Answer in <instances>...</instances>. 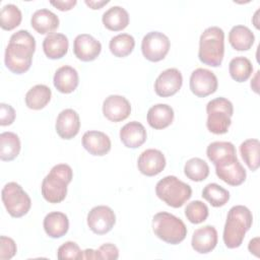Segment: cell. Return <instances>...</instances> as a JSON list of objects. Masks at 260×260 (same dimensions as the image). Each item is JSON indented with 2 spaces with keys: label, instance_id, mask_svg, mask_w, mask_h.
I'll list each match as a JSON object with an SVG mask.
<instances>
[{
  "label": "cell",
  "instance_id": "obj_40",
  "mask_svg": "<svg viewBox=\"0 0 260 260\" xmlns=\"http://www.w3.org/2000/svg\"><path fill=\"white\" fill-rule=\"evenodd\" d=\"M98 257L101 260H109V259H118L119 258V250L118 248L111 243H106L102 245L98 250Z\"/></svg>",
  "mask_w": 260,
  "mask_h": 260
},
{
  "label": "cell",
  "instance_id": "obj_34",
  "mask_svg": "<svg viewBox=\"0 0 260 260\" xmlns=\"http://www.w3.org/2000/svg\"><path fill=\"white\" fill-rule=\"evenodd\" d=\"M185 176L194 182L204 181L209 175L208 164L199 157H192L188 159L184 166Z\"/></svg>",
  "mask_w": 260,
  "mask_h": 260
},
{
  "label": "cell",
  "instance_id": "obj_46",
  "mask_svg": "<svg viewBox=\"0 0 260 260\" xmlns=\"http://www.w3.org/2000/svg\"><path fill=\"white\" fill-rule=\"evenodd\" d=\"M259 71H257L256 72V74H255V76H254V78H253V80L251 81V87H252V89L256 92V93H258V89H259V86H258V77H259Z\"/></svg>",
  "mask_w": 260,
  "mask_h": 260
},
{
  "label": "cell",
  "instance_id": "obj_13",
  "mask_svg": "<svg viewBox=\"0 0 260 260\" xmlns=\"http://www.w3.org/2000/svg\"><path fill=\"white\" fill-rule=\"evenodd\" d=\"M183 84L182 73L177 68L162 71L154 81V91L158 96L168 98L176 94Z\"/></svg>",
  "mask_w": 260,
  "mask_h": 260
},
{
  "label": "cell",
  "instance_id": "obj_25",
  "mask_svg": "<svg viewBox=\"0 0 260 260\" xmlns=\"http://www.w3.org/2000/svg\"><path fill=\"white\" fill-rule=\"evenodd\" d=\"M174 110L167 104H156L147 112L148 125L156 130L169 127L174 120Z\"/></svg>",
  "mask_w": 260,
  "mask_h": 260
},
{
  "label": "cell",
  "instance_id": "obj_28",
  "mask_svg": "<svg viewBox=\"0 0 260 260\" xmlns=\"http://www.w3.org/2000/svg\"><path fill=\"white\" fill-rule=\"evenodd\" d=\"M21 144L19 137L10 131L0 134V158L3 161H10L16 158L20 152Z\"/></svg>",
  "mask_w": 260,
  "mask_h": 260
},
{
  "label": "cell",
  "instance_id": "obj_9",
  "mask_svg": "<svg viewBox=\"0 0 260 260\" xmlns=\"http://www.w3.org/2000/svg\"><path fill=\"white\" fill-rule=\"evenodd\" d=\"M171 43L169 38L160 31L146 34L141 42V51L145 59L150 62H158L165 59L169 53Z\"/></svg>",
  "mask_w": 260,
  "mask_h": 260
},
{
  "label": "cell",
  "instance_id": "obj_44",
  "mask_svg": "<svg viewBox=\"0 0 260 260\" xmlns=\"http://www.w3.org/2000/svg\"><path fill=\"white\" fill-rule=\"evenodd\" d=\"M85 2V4L88 6V7H90L91 9H101L104 5H106V4H108L109 3V1L108 0H105V1H100V0H98V1H94V0H85L84 1Z\"/></svg>",
  "mask_w": 260,
  "mask_h": 260
},
{
  "label": "cell",
  "instance_id": "obj_4",
  "mask_svg": "<svg viewBox=\"0 0 260 260\" xmlns=\"http://www.w3.org/2000/svg\"><path fill=\"white\" fill-rule=\"evenodd\" d=\"M224 55V32L218 26H209L199 39V60L210 67L221 65Z\"/></svg>",
  "mask_w": 260,
  "mask_h": 260
},
{
  "label": "cell",
  "instance_id": "obj_38",
  "mask_svg": "<svg viewBox=\"0 0 260 260\" xmlns=\"http://www.w3.org/2000/svg\"><path fill=\"white\" fill-rule=\"evenodd\" d=\"M57 258L60 260L83 259V251H81V249L75 242L68 241V242H65L64 244H62L58 248Z\"/></svg>",
  "mask_w": 260,
  "mask_h": 260
},
{
  "label": "cell",
  "instance_id": "obj_35",
  "mask_svg": "<svg viewBox=\"0 0 260 260\" xmlns=\"http://www.w3.org/2000/svg\"><path fill=\"white\" fill-rule=\"evenodd\" d=\"M202 197L207 200L211 206L220 207L230 200V192L216 183L207 184L202 190Z\"/></svg>",
  "mask_w": 260,
  "mask_h": 260
},
{
  "label": "cell",
  "instance_id": "obj_16",
  "mask_svg": "<svg viewBox=\"0 0 260 260\" xmlns=\"http://www.w3.org/2000/svg\"><path fill=\"white\" fill-rule=\"evenodd\" d=\"M102 51V44L88 34L78 35L73 42L75 57L83 62H90L98 58Z\"/></svg>",
  "mask_w": 260,
  "mask_h": 260
},
{
  "label": "cell",
  "instance_id": "obj_2",
  "mask_svg": "<svg viewBox=\"0 0 260 260\" xmlns=\"http://www.w3.org/2000/svg\"><path fill=\"white\" fill-rule=\"evenodd\" d=\"M253 215L244 205L233 206L226 216L222 240L226 248L235 249L242 245L246 233L251 229Z\"/></svg>",
  "mask_w": 260,
  "mask_h": 260
},
{
  "label": "cell",
  "instance_id": "obj_18",
  "mask_svg": "<svg viewBox=\"0 0 260 260\" xmlns=\"http://www.w3.org/2000/svg\"><path fill=\"white\" fill-rule=\"evenodd\" d=\"M217 232L213 225H204L195 230L191 240L193 250L200 254L211 252L217 245Z\"/></svg>",
  "mask_w": 260,
  "mask_h": 260
},
{
  "label": "cell",
  "instance_id": "obj_11",
  "mask_svg": "<svg viewBox=\"0 0 260 260\" xmlns=\"http://www.w3.org/2000/svg\"><path fill=\"white\" fill-rule=\"evenodd\" d=\"M189 85L196 96L205 98L216 91L218 81L212 71L205 68H197L191 73Z\"/></svg>",
  "mask_w": 260,
  "mask_h": 260
},
{
  "label": "cell",
  "instance_id": "obj_14",
  "mask_svg": "<svg viewBox=\"0 0 260 260\" xmlns=\"http://www.w3.org/2000/svg\"><path fill=\"white\" fill-rule=\"evenodd\" d=\"M131 113V105L123 95L111 94L103 103V114L111 122L126 120Z\"/></svg>",
  "mask_w": 260,
  "mask_h": 260
},
{
  "label": "cell",
  "instance_id": "obj_39",
  "mask_svg": "<svg viewBox=\"0 0 260 260\" xmlns=\"http://www.w3.org/2000/svg\"><path fill=\"white\" fill-rule=\"evenodd\" d=\"M17 251V247L13 239L1 236L0 237V260H9L11 259Z\"/></svg>",
  "mask_w": 260,
  "mask_h": 260
},
{
  "label": "cell",
  "instance_id": "obj_32",
  "mask_svg": "<svg viewBox=\"0 0 260 260\" xmlns=\"http://www.w3.org/2000/svg\"><path fill=\"white\" fill-rule=\"evenodd\" d=\"M259 149L260 143L259 140L256 138L247 139L243 141L240 145V153L242 155V158L252 172H255L260 165Z\"/></svg>",
  "mask_w": 260,
  "mask_h": 260
},
{
  "label": "cell",
  "instance_id": "obj_33",
  "mask_svg": "<svg viewBox=\"0 0 260 260\" xmlns=\"http://www.w3.org/2000/svg\"><path fill=\"white\" fill-rule=\"evenodd\" d=\"M135 47V40L129 34H119L113 37L109 43L111 53L118 58L127 57Z\"/></svg>",
  "mask_w": 260,
  "mask_h": 260
},
{
  "label": "cell",
  "instance_id": "obj_21",
  "mask_svg": "<svg viewBox=\"0 0 260 260\" xmlns=\"http://www.w3.org/2000/svg\"><path fill=\"white\" fill-rule=\"evenodd\" d=\"M146 138L147 133L144 126L137 121L125 124L120 130V139L128 148H137L141 146L146 141Z\"/></svg>",
  "mask_w": 260,
  "mask_h": 260
},
{
  "label": "cell",
  "instance_id": "obj_12",
  "mask_svg": "<svg viewBox=\"0 0 260 260\" xmlns=\"http://www.w3.org/2000/svg\"><path fill=\"white\" fill-rule=\"evenodd\" d=\"M215 174L221 181L231 186L242 185L247 177L246 170L237 156L215 165Z\"/></svg>",
  "mask_w": 260,
  "mask_h": 260
},
{
  "label": "cell",
  "instance_id": "obj_27",
  "mask_svg": "<svg viewBox=\"0 0 260 260\" xmlns=\"http://www.w3.org/2000/svg\"><path fill=\"white\" fill-rule=\"evenodd\" d=\"M255 36L252 30L242 24L235 25L229 32V42L236 51H248L252 48Z\"/></svg>",
  "mask_w": 260,
  "mask_h": 260
},
{
  "label": "cell",
  "instance_id": "obj_26",
  "mask_svg": "<svg viewBox=\"0 0 260 260\" xmlns=\"http://www.w3.org/2000/svg\"><path fill=\"white\" fill-rule=\"evenodd\" d=\"M103 24L112 31H119L126 28L129 24V14L121 6H113L104 12L102 16Z\"/></svg>",
  "mask_w": 260,
  "mask_h": 260
},
{
  "label": "cell",
  "instance_id": "obj_24",
  "mask_svg": "<svg viewBox=\"0 0 260 260\" xmlns=\"http://www.w3.org/2000/svg\"><path fill=\"white\" fill-rule=\"evenodd\" d=\"M46 234L53 239H59L65 236L69 230V219L67 215L60 211L48 213L43 221Z\"/></svg>",
  "mask_w": 260,
  "mask_h": 260
},
{
  "label": "cell",
  "instance_id": "obj_31",
  "mask_svg": "<svg viewBox=\"0 0 260 260\" xmlns=\"http://www.w3.org/2000/svg\"><path fill=\"white\" fill-rule=\"evenodd\" d=\"M229 72L235 81L245 82L253 73L252 62L243 56L235 57L229 64Z\"/></svg>",
  "mask_w": 260,
  "mask_h": 260
},
{
  "label": "cell",
  "instance_id": "obj_19",
  "mask_svg": "<svg viewBox=\"0 0 260 260\" xmlns=\"http://www.w3.org/2000/svg\"><path fill=\"white\" fill-rule=\"evenodd\" d=\"M82 146L91 155L103 156L111 150L110 137L101 131L90 130L86 131L82 136Z\"/></svg>",
  "mask_w": 260,
  "mask_h": 260
},
{
  "label": "cell",
  "instance_id": "obj_45",
  "mask_svg": "<svg viewBox=\"0 0 260 260\" xmlns=\"http://www.w3.org/2000/svg\"><path fill=\"white\" fill-rule=\"evenodd\" d=\"M83 259H99L96 250L85 249V250L83 251Z\"/></svg>",
  "mask_w": 260,
  "mask_h": 260
},
{
  "label": "cell",
  "instance_id": "obj_42",
  "mask_svg": "<svg viewBox=\"0 0 260 260\" xmlns=\"http://www.w3.org/2000/svg\"><path fill=\"white\" fill-rule=\"evenodd\" d=\"M51 5L56 7L60 11L71 10L77 3L76 0H67V1H51Z\"/></svg>",
  "mask_w": 260,
  "mask_h": 260
},
{
  "label": "cell",
  "instance_id": "obj_7",
  "mask_svg": "<svg viewBox=\"0 0 260 260\" xmlns=\"http://www.w3.org/2000/svg\"><path fill=\"white\" fill-rule=\"evenodd\" d=\"M206 127L213 134H224L232 124L234 106L231 101L219 96L209 101L206 105Z\"/></svg>",
  "mask_w": 260,
  "mask_h": 260
},
{
  "label": "cell",
  "instance_id": "obj_22",
  "mask_svg": "<svg viewBox=\"0 0 260 260\" xmlns=\"http://www.w3.org/2000/svg\"><path fill=\"white\" fill-rule=\"evenodd\" d=\"M58 16L49 9L42 8L34 12L30 18L32 28L41 35L53 34L59 26Z\"/></svg>",
  "mask_w": 260,
  "mask_h": 260
},
{
  "label": "cell",
  "instance_id": "obj_3",
  "mask_svg": "<svg viewBox=\"0 0 260 260\" xmlns=\"http://www.w3.org/2000/svg\"><path fill=\"white\" fill-rule=\"evenodd\" d=\"M73 171L69 165L58 164L44 178L41 192L49 203H60L67 195V186L72 181Z\"/></svg>",
  "mask_w": 260,
  "mask_h": 260
},
{
  "label": "cell",
  "instance_id": "obj_30",
  "mask_svg": "<svg viewBox=\"0 0 260 260\" xmlns=\"http://www.w3.org/2000/svg\"><path fill=\"white\" fill-rule=\"evenodd\" d=\"M208 159L215 166L225 159L237 156L236 147L229 141H214L206 148Z\"/></svg>",
  "mask_w": 260,
  "mask_h": 260
},
{
  "label": "cell",
  "instance_id": "obj_37",
  "mask_svg": "<svg viewBox=\"0 0 260 260\" xmlns=\"http://www.w3.org/2000/svg\"><path fill=\"white\" fill-rule=\"evenodd\" d=\"M209 210L205 203L200 200H194L187 204L185 208V216L191 223H201L208 217Z\"/></svg>",
  "mask_w": 260,
  "mask_h": 260
},
{
  "label": "cell",
  "instance_id": "obj_5",
  "mask_svg": "<svg viewBox=\"0 0 260 260\" xmlns=\"http://www.w3.org/2000/svg\"><path fill=\"white\" fill-rule=\"evenodd\" d=\"M152 231L164 242L177 245L183 242L187 236V226L184 221L172 213L161 211L152 218Z\"/></svg>",
  "mask_w": 260,
  "mask_h": 260
},
{
  "label": "cell",
  "instance_id": "obj_15",
  "mask_svg": "<svg viewBox=\"0 0 260 260\" xmlns=\"http://www.w3.org/2000/svg\"><path fill=\"white\" fill-rule=\"evenodd\" d=\"M166 164V157L160 150L149 148L141 152L139 155L137 160V168L142 175L153 177L162 172Z\"/></svg>",
  "mask_w": 260,
  "mask_h": 260
},
{
  "label": "cell",
  "instance_id": "obj_43",
  "mask_svg": "<svg viewBox=\"0 0 260 260\" xmlns=\"http://www.w3.org/2000/svg\"><path fill=\"white\" fill-rule=\"evenodd\" d=\"M248 249H249V251H250L252 254H254L256 257H259V238H258V237L252 239V240L249 242Z\"/></svg>",
  "mask_w": 260,
  "mask_h": 260
},
{
  "label": "cell",
  "instance_id": "obj_10",
  "mask_svg": "<svg viewBox=\"0 0 260 260\" xmlns=\"http://www.w3.org/2000/svg\"><path fill=\"white\" fill-rule=\"evenodd\" d=\"M87 225L96 235L109 233L116 223V215L113 209L106 205L92 207L87 214Z\"/></svg>",
  "mask_w": 260,
  "mask_h": 260
},
{
  "label": "cell",
  "instance_id": "obj_23",
  "mask_svg": "<svg viewBox=\"0 0 260 260\" xmlns=\"http://www.w3.org/2000/svg\"><path fill=\"white\" fill-rule=\"evenodd\" d=\"M68 48L69 41L63 34H50L43 41V50L49 59L56 60L63 58L67 54Z\"/></svg>",
  "mask_w": 260,
  "mask_h": 260
},
{
  "label": "cell",
  "instance_id": "obj_1",
  "mask_svg": "<svg viewBox=\"0 0 260 260\" xmlns=\"http://www.w3.org/2000/svg\"><path fill=\"white\" fill-rule=\"evenodd\" d=\"M36 51V40L26 29L14 32L5 49L4 63L12 73L22 74L31 65L32 56Z\"/></svg>",
  "mask_w": 260,
  "mask_h": 260
},
{
  "label": "cell",
  "instance_id": "obj_20",
  "mask_svg": "<svg viewBox=\"0 0 260 260\" xmlns=\"http://www.w3.org/2000/svg\"><path fill=\"white\" fill-rule=\"evenodd\" d=\"M53 83L56 89L62 93L73 92L79 83L78 72L75 68L64 65L58 68L54 74Z\"/></svg>",
  "mask_w": 260,
  "mask_h": 260
},
{
  "label": "cell",
  "instance_id": "obj_36",
  "mask_svg": "<svg viewBox=\"0 0 260 260\" xmlns=\"http://www.w3.org/2000/svg\"><path fill=\"white\" fill-rule=\"evenodd\" d=\"M22 20L20 9L14 4H6L0 11V26L4 30H12L17 27Z\"/></svg>",
  "mask_w": 260,
  "mask_h": 260
},
{
  "label": "cell",
  "instance_id": "obj_8",
  "mask_svg": "<svg viewBox=\"0 0 260 260\" xmlns=\"http://www.w3.org/2000/svg\"><path fill=\"white\" fill-rule=\"evenodd\" d=\"M2 202L7 212L12 217H21L25 215L31 206V200L22 187L15 183H7L1 191Z\"/></svg>",
  "mask_w": 260,
  "mask_h": 260
},
{
  "label": "cell",
  "instance_id": "obj_6",
  "mask_svg": "<svg viewBox=\"0 0 260 260\" xmlns=\"http://www.w3.org/2000/svg\"><path fill=\"white\" fill-rule=\"evenodd\" d=\"M155 194L167 205L179 208L192 196V188L176 176H167L155 185Z\"/></svg>",
  "mask_w": 260,
  "mask_h": 260
},
{
  "label": "cell",
  "instance_id": "obj_17",
  "mask_svg": "<svg viewBox=\"0 0 260 260\" xmlns=\"http://www.w3.org/2000/svg\"><path fill=\"white\" fill-rule=\"evenodd\" d=\"M56 132L62 139H72L80 129L79 115L73 109H65L61 111L57 117L55 124Z\"/></svg>",
  "mask_w": 260,
  "mask_h": 260
},
{
  "label": "cell",
  "instance_id": "obj_29",
  "mask_svg": "<svg viewBox=\"0 0 260 260\" xmlns=\"http://www.w3.org/2000/svg\"><path fill=\"white\" fill-rule=\"evenodd\" d=\"M52 96V91L49 86L45 84H37L32 86L25 94L24 101L28 109L41 110L45 108Z\"/></svg>",
  "mask_w": 260,
  "mask_h": 260
},
{
  "label": "cell",
  "instance_id": "obj_41",
  "mask_svg": "<svg viewBox=\"0 0 260 260\" xmlns=\"http://www.w3.org/2000/svg\"><path fill=\"white\" fill-rule=\"evenodd\" d=\"M15 120V111L14 109L7 104H0V125L8 126L11 125Z\"/></svg>",
  "mask_w": 260,
  "mask_h": 260
}]
</instances>
